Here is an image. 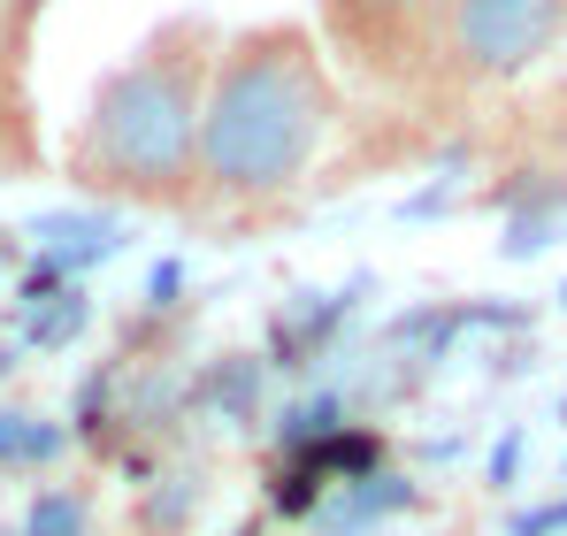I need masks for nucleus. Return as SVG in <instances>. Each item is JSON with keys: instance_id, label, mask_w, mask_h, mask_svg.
I'll return each instance as SVG.
<instances>
[{"instance_id": "0eeeda50", "label": "nucleus", "mask_w": 567, "mask_h": 536, "mask_svg": "<svg viewBox=\"0 0 567 536\" xmlns=\"http://www.w3.org/2000/svg\"><path fill=\"white\" fill-rule=\"evenodd\" d=\"M70 452V430L47 422V414H23V406H0V467H47Z\"/></svg>"}, {"instance_id": "ddd939ff", "label": "nucleus", "mask_w": 567, "mask_h": 536, "mask_svg": "<svg viewBox=\"0 0 567 536\" xmlns=\"http://www.w3.org/2000/svg\"><path fill=\"white\" fill-rule=\"evenodd\" d=\"M8 23H16V0H0V39H8Z\"/></svg>"}, {"instance_id": "20e7f679", "label": "nucleus", "mask_w": 567, "mask_h": 536, "mask_svg": "<svg viewBox=\"0 0 567 536\" xmlns=\"http://www.w3.org/2000/svg\"><path fill=\"white\" fill-rule=\"evenodd\" d=\"M445 0H315V39L330 70L361 78L369 92H430Z\"/></svg>"}, {"instance_id": "f03ea898", "label": "nucleus", "mask_w": 567, "mask_h": 536, "mask_svg": "<svg viewBox=\"0 0 567 536\" xmlns=\"http://www.w3.org/2000/svg\"><path fill=\"white\" fill-rule=\"evenodd\" d=\"M215 47H223L215 16H162L93 85L70 146H62V169L85 199L154 207V215L192 207V154H199Z\"/></svg>"}, {"instance_id": "423d86ee", "label": "nucleus", "mask_w": 567, "mask_h": 536, "mask_svg": "<svg viewBox=\"0 0 567 536\" xmlns=\"http://www.w3.org/2000/svg\"><path fill=\"white\" fill-rule=\"evenodd\" d=\"M307 460L330 475V491H338V483H361V475H383V430L346 422V430H330L322 445H307Z\"/></svg>"}, {"instance_id": "6e6552de", "label": "nucleus", "mask_w": 567, "mask_h": 536, "mask_svg": "<svg viewBox=\"0 0 567 536\" xmlns=\"http://www.w3.org/2000/svg\"><path fill=\"white\" fill-rule=\"evenodd\" d=\"M16 536H93V491L85 483H47L23 506V529Z\"/></svg>"}, {"instance_id": "2eb2a0df", "label": "nucleus", "mask_w": 567, "mask_h": 536, "mask_svg": "<svg viewBox=\"0 0 567 536\" xmlns=\"http://www.w3.org/2000/svg\"><path fill=\"white\" fill-rule=\"evenodd\" d=\"M238 536H246V529H238Z\"/></svg>"}, {"instance_id": "4468645a", "label": "nucleus", "mask_w": 567, "mask_h": 536, "mask_svg": "<svg viewBox=\"0 0 567 536\" xmlns=\"http://www.w3.org/2000/svg\"><path fill=\"white\" fill-rule=\"evenodd\" d=\"M0 261H8V230H0Z\"/></svg>"}, {"instance_id": "9d476101", "label": "nucleus", "mask_w": 567, "mask_h": 536, "mask_svg": "<svg viewBox=\"0 0 567 536\" xmlns=\"http://www.w3.org/2000/svg\"><path fill=\"white\" fill-rule=\"evenodd\" d=\"M322 498H330V475L307 452H284V475H277V491H269V506H277L284 522H315Z\"/></svg>"}, {"instance_id": "7ed1b4c3", "label": "nucleus", "mask_w": 567, "mask_h": 536, "mask_svg": "<svg viewBox=\"0 0 567 536\" xmlns=\"http://www.w3.org/2000/svg\"><path fill=\"white\" fill-rule=\"evenodd\" d=\"M560 47H567V0H445L430 92H445V100L498 92L529 70H545Z\"/></svg>"}, {"instance_id": "f257e3e1", "label": "nucleus", "mask_w": 567, "mask_h": 536, "mask_svg": "<svg viewBox=\"0 0 567 536\" xmlns=\"http://www.w3.org/2000/svg\"><path fill=\"white\" fill-rule=\"evenodd\" d=\"M338 123H346V85L299 16L223 31L207 70V107H199L185 215H261L291 199L315 177Z\"/></svg>"}, {"instance_id": "f8f14e48", "label": "nucleus", "mask_w": 567, "mask_h": 536, "mask_svg": "<svg viewBox=\"0 0 567 536\" xmlns=\"http://www.w3.org/2000/svg\"><path fill=\"white\" fill-rule=\"evenodd\" d=\"M177 284H185L177 268H154V284H146V307H154V315H169V307H177Z\"/></svg>"}, {"instance_id": "1a4fd4ad", "label": "nucleus", "mask_w": 567, "mask_h": 536, "mask_svg": "<svg viewBox=\"0 0 567 536\" xmlns=\"http://www.w3.org/2000/svg\"><path fill=\"white\" fill-rule=\"evenodd\" d=\"M16 315H23V338H31V346H70V338L93 322V299L70 284V291H54V299H39V307H16Z\"/></svg>"}, {"instance_id": "9b49d317", "label": "nucleus", "mask_w": 567, "mask_h": 536, "mask_svg": "<svg viewBox=\"0 0 567 536\" xmlns=\"http://www.w3.org/2000/svg\"><path fill=\"white\" fill-rule=\"evenodd\" d=\"M330 430H346V406L322 391V399H299L291 414H284V452H307V445H322Z\"/></svg>"}, {"instance_id": "39448f33", "label": "nucleus", "mask_w": 567, "mask_h": 536, "mask_svg": "<svg viewBox=\"0 0 567 536\" xmlns=\"http://www.w3.org/2000/svg\"><path fill=\"white\" fill-rule=\"evenodd\" d=\"M192 406H215L223 422H254V406H261V360L223 353L199 383H192Z\"/></svg>"}]
</instances>
